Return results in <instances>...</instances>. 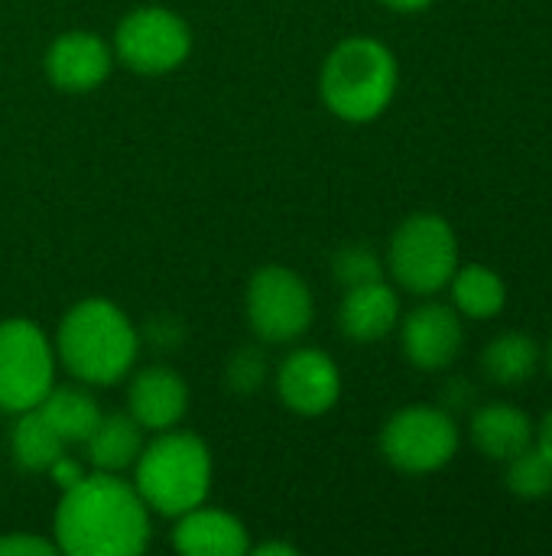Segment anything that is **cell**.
Masks as SVG:
<instances>
[{
  "label": "cell",
  "mask_w": 552,
  "mask_h": 556,
  "mask_svg": "<svg viewBox=\"0 0 552 556\" xmlns=\"http://www.w3.org/2000/svg\"><path fill=\"white\" fill-rule=\"evenodd\" d=\"M534 443L540 446V453L552 463V410L543 417V424L537 427V440H534Z\"/></svg>",
  "instance_id": "obj_27"
},
{
  "label": "cell",
  "mask_w": 552,
  "mask_h": 556,
  "mask_svg": "<svg viewBox=\"0 0 552 556\" xmlns=\"http://www.w3.org/2000/svg\"><path fill=\"white\" fill-rule=\"evenodd\" d=\"M46 472L52 476V482H55L62 492H65V489H72L75 482H81V479L88 476V472H85V466H81L75 456H68V453H62V456H59Z\"/></svg>",
  "instance_id": "obj_26"
},
{
  "label": "cell",
  "mask_w": 552,
  "mask_h": 556,
  "mask_svg": "<svg viewBox=\"0 0 552 556\" xmlns=\"http://www.w3.org/2000/svg\"><path fill=\"white\" fill-rule=\"evenodd\" d=\"M55 384V349L33 319L0 323V410L23 414Z\"/></svg>",
  "instance_id": "obj_7"
},
{
  "label": "cell",
  "mask_w": 552,
  "mask_h": 556,
  "mask_svg": "<svg viewBox=\"0 0 552 556\" xmlns=\"http://www.w3.org/2000/svg\"><path fill=\"white\" fill-rule=\"evenodd\" d=\"M452 303L468 319H495L508 306V283L485 264H465L452 274Z\"/></svg>",
  "instance_id": "obj_19"
},
{
  "label": "cell",
  "mask_w": 552,
  "mask_h": 556,
  "mask_svg": "<svg viewBox=\"0 0 552 556\" xmlns=\"http://www.w3.org/2000/svg\"><path fill=\"white\" fill-rule=\"evenodd\" d=\"M397 81V55L381 39L348 36L325 55L319 91L335 117L348 124H368L390 108Z\"/></svg>",
  "instance_id": "obj_3"
},
{
  "label": "cell",
  "mask_w": 552,
  "mask_h": 556,
  "mask_svg": "<svg viewBox=\"0 0 552 556\" xmlns=\"http://www.w3.org/2000/svg\"><path fill=\"white\" fill-rule=\"evenodd\" d=\"M267 375V358L257 349H241L231 365H228V384L241 394H251L264 384Z\"/></svg>",
  "instance_id": "obj_24"
},
{
  "label": "cell",
  "mask_w": 552,
  "mask_h": 556,
  "mask_svg": "<svg viewBox=\"0 0 552 556\" xmlns=\"http://www.w3.org/2000/svg\"><path fill=\"white\" fill-rule=\"evenodd\" d=\"M88 463L101 472H124L143 450V427L130 414H104L85 440Z\"/></svg>",
  "instance_id": "obj_17"
},
{
  "label": "cell",
  "mask_w": 552,
  "mask_h": 556,
  "mask_svg": "<svg viewBox=\"0 0 552 556\" xmlns=\"http://www.w3.org/2000/svg\"><path fill=\"white\" fill-rule=\"evenodd\" d=\"M335 277L345 283V287H358V283H371V280H384V264L374 251L361 248V244H351V248H342L335 254Z\"/></svg>",
  "instance_id": "obj_23"
},
{
  "label": "cell",
  "mask_w": 552,
  "mask_h": 556,
  "mask_svg": "<svg viewBox=\"0 0 552 556\" xmlns=\"http://www.w3.org/2000/svg\"><path fill=\"white\" fill-rule=\"evenodd\" d=\"M403 355L420 371H446L465 345L462 313L446 303L416 306L400 329Z\"/></svg>",
  "instance_id": "obj_11"
},
{
  "label": "cell",
  "mask_w": 552,
  "mask_h": 556,
  "mask_svg": "<svg viewBox=\"0 0 552 556\" xmlns=\"http://www.w3.org/2000/svg\"><path fill=\"white\" fill-rule=\"evenodd\" d=\"M251 554L257 556H296L299 551L293 544H260V547H251Z\"/></svg>",
  "instance_id": "obj_29"
},
{
  "label": "cell",
  "mask_w": 552,
  "mask_h": 556,
  "mask_svg": "<svg viewBox=\"0 0 552 556\" xmlns=\"http://www.w3.org/2000/svg\"><path fill=\"white\" fill-rule=\"evenodd\" d=\"M381 453L403 476L439 472L459 453V424L442 407H403L384 424Z\"/></svg>",
  "instance_id": "obj_6"
},
{
  "label": "cell",
  "mask_w": 552,
  "mask_h": 556,
  "mask_svg": "<svg viewBox=\"0 0 552 556\" xmlns=\"http://www.w3.org/2000/svg\"><path fill=\"white\" fill-rule=\"evenodd\" d=\"M10 450H13V459L26 472H46L65 453V443L49 427V420L39 414V407H33V410L16 414V424L10 433Z\"/></svg>",
  "instance_id": "obj_21"
},
{
  "label": "cell",
  "mask_w": 552,
  "mask_h": 556,
  "mask_svg": "<svg viewBox=\"0 0 552 556\" xmlns=\"http://www.w3.org/2000/svg\"><path fill=\"white\" fill-rule=\"evenodd\" d=\"M59 551L55 541H46V538H36V534H3L0 538V556H52Z\"/></svg>",
  "instance_id": "obj_25"
},
{
  "label": "cell",
  "mask_w": 552,
  "mask_h": 556,
  "mask_svg": "<svg viewBox=\"0 0 552 556\" xmlns=\"http://www.w3.org/2000/svg\"><path fill=\"white\" fill-rule=\"evenodd\" d=\"M39 414L49 420V427L62 437L65 446L85 443L94 433L98 420L104 417L94 394L85 388H72V384H65V388L52 384V391L39 401Z\"/></svg>",
  "instance_id": "obj_18"
},
{
  "label": "cell",
  "mask_w": 552,
  "mask_h": 556,
  "mask_svg": "<svg viewBox=\"0 0 552 556\" xmlns=\"http://www.w3.org/2000/svg\"><path fill=\"white\" fill-rule=\"evenodd\" d=\"M127 414L150 433L172 430L189 414V384L166 365L143 368L127 388Z\"/></svg>",
  "instance_id": "obj_13"
},
{
  "label": "cell",
  "mask_w": 552,
  "mask_h": 556,
  "mask_svg": "<svg viewBox=\"0 0 552 556\" xmlns=\"http://www.w3.org/2000/svg\"><path fill=\"white\" fill-rule=\"evenodd\" d=\"M55 547L68 556H140L150 547V508L117 472H88L62 492Z\"/></svg>",
  "instance_id": "obj_1"
},
{
  "label": "cell",
  "mask_w": 552,
  "mask_h": 556,
  "mask_svg": "<svg viewBox=\"0 0 552 556\" xmlns=\"http://www.w3.org/2000/svg\"><path fill=\"white\" fill-rule=\"evenodd\" d=\"M277 394L299 417H322L342 397V371L322 349H296L277 368Z\"/></svg>",
  "instance_id": "obj_10"
},
{
  "label": "cell",
  "mask_w": 552,
  "mask_h": 556,
  "mask_svg": "<svg viewBox=\"0 0 552 556\" xmlns=\"http://www.w3.org/2000/svg\"><path fill=\"white\" fill-rule=\"evenodd\" d=\"M387 270L407 293H439L459 270L455 228L436 212H416L403 218L387 244Z\"/></svg>",
  "instance_id": "obj_5"
},
{
  "label": "cell",
  "mask_w": 552,
  "mask_h": 556,
  "mask_svg": "<svg viewBox=\"0 0 552 556\" xmlns=\"http://www.w3.org/2000/svg\"><path fill=\"white\" fill-rule=\"evenodd\" d=\"M381 3L394 13H420V10L433 7L436 0H381Z\"/></svg>",
  "instance_id": "obj_28"
},
{
  "label": "cell",
  "mask_w": 552,
  "mask_h": 556,
  "mask_svg": "<svg viewBox=\"0 0 552 556\" xmlns=\"http://www.w3.org/2000/svg\"><path fill=\"white\" fill-rule=\"evenodd\" d=\"M547 368H550V375H552V339H550V345H547Z\"/></svg>",
  "instance_id": "obj_30"
},
{
  "label": "cell",
  "mask_w": 552,
  "mask_h": 556,
  "mask_svg": "<svg viewBox=\"0 0 552 556\" xmlns=\"http://www.w3.org/2000/svg\"><path fill=\"white\" fill-rule=\"evenodd\" d=\"M504 485L527 502H540L552 495V463L540 453V446H527L524 453H517L514 459H508V476Z\"/></svg>",
  "instance_id": "obj_22"
},
{
  "label": "cell",
  "mask_w": 552,
  "mask_h": 556,
  "mask_svg": "<svg viewBox=\"0 0 552 556\" xmlns=\"http://www.w3.org/2000/svg\"><path fill=\"white\" fill-rule=\"evenodd\" d=\"M111 49L130 72L166 75L189 59L192 29L169 7H137L117 23Z\"/></svg>",
  "instance_id": "obj_8"
},
{
  "label": "cell",
  "mask_w": 552,
  "mask_h": 556,
  "mask_svg": "<svg viewBox=\"0 0 552 556\" xmlns=\"http://www.w3.org/2000/svg\"><path fill=\"white\" fill-rule=\"evenodd\" d=\"M482 368L488 381L501 388H521L540 368V345L524 332H501L498 339L488 342L482 355Z\"/></svg>",
  "instance_id": "obj_20"
},
{
  "label": "cell",
  "mask_w": 552,
  "mask_h": 556,
  "mask_svg": "<svg viewBox=\"0 0 552 556\" xmlns=\"http://www.w3.org/2000/svg\"><path fill=\"white\" fill-rule=\"evenodd\" d=\"M247 323L260 342L286 345L312 326V293L306 280L283 267L267 264L247 283Z\"/></svg>",
  "instance_id": "obj_9"
},
{
  "label": "cell",
  "mask_w": 552,
  "mask_h": 556,
  "mask_svg": "<svg viewBox=\"0 0 552 556\" xmlns=\"http://www.w3.org/2000/svg\"><path fill=\"white\" fill-rule=\"evenodd\" d=\"M400 323V296L390 283L371 280L345 290V300L338 306V329L351 342H381L384 336L394 332Z\"/></svg>",
  "instance_id": "obj_15"
},
{
  "label": "cell",
  "mask_w": 552,
  "mask_h": 556,
  "mask_svg": "<svg viewBox=\"0 0 552 556\" xmlns=\"http://www.w3.org/2000/svg\"><path fill=\"white\" fill-rule=\"evenodd\" d=\"M140 352V336L130 316L104 300L88 296L75 303L55 336V355L81 384H117L130 375Z\"/></svg>",
  "instance_id": "obj_2"
},
{
  "label": "cell",
  "mask_w": 552,
  "mask_h": 556,
  "mask_svg": "<svg viewBox=\"0 0 552 556\" xmlns=\"http://www.w3.org/2000/svg\"><path fill=\"white\" fill-rule=\"evenodd\" d=\"M42 68L49 85L59 91L85 94L107 81L114 68V49L91 29H68L46 49Z\"/></svg>",
  "instance_id": "obj_12"
},
{
  "label": "cell",
  "mask_w": 552,
  "mask_h": 556,
  "mask_svg": "<svg viewBox=\"0 0 552 556\" xmlns=\"http://www.w3.org/2000/svg\"><path fill=\"white\" fill-rule=\"evenodd\" d=\"M537 427L514 404H485L472 417V443L482 456L495 463H508L527 446H534Z\"/></svg>",
  "instance_id": "obj_16"
},
{
  "label": "cell",
  "mask_w": 552,
  "mask_h": 556,
  "mask_svg": "<svg viewBox=\"0 0 552 556\" xmlns=\"http://www.w3.org/2000/svg\"><path fill=\"white\" fill-rule=\"evenodd\" d=\"M172 547L185 556H244L251 554V534L241 518L202 502L176 518Z\"/></svg>",
  "instance_id": "obj_14"
},
{
  "label": "cell",
  "mask_w": 552,
  "mask_h": 556,
  "mask_svg": "<svg viewBox=\"0 0 552 556\" xmlns=\"http://www.w3.org/2000/svg\"><path fill=\"white\" fill-rule=\"evenodd\" d=\"M133 489L163 518H179L202 505L211 492V453L205 440L172 427L143 443L133 463Z\"/></svg>",
  "instance_id": "obj_4"
}]
</instances>
